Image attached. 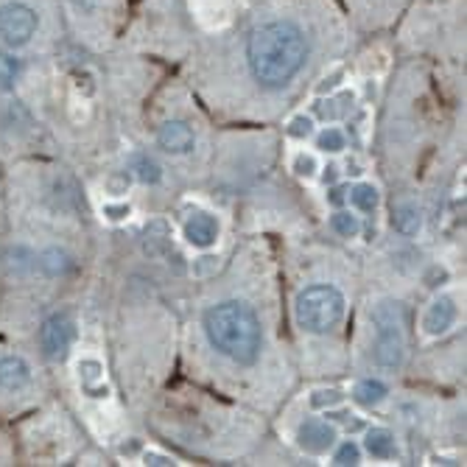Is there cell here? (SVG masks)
I'll return each mask as SVG.
<instances>
[{
	"mask_svg": "<svg viewBox=\"0 0 467 467\" xmlns=\"http://www.w3.org/2000/svg\"><path fill=\"white\" fill-rule=\"evenodd\" d=\"M249 70L264 88L277 90L300 73L308 59L306 31L291 20H272L258 26L246 42Z\"/></svg>",
	"mask_w": 467,
	"mask_h": 467,
	"instance_id": "1",
	"label": "cell"
},
{
	"mask_svg": "<svg viewBox=\"0 0 467 467\" xmlns=\"http://www.w3.org/2000/svg\"><path fill=\"white\" fill-rule=\"evenodd\" d=\"M204 333L222 356L235 364H254L261 353V322L244 303H222L204 314Z\"/></svg>",
	"mask_w": 467,
	"mask_h": 467,
	"instance_id": "2",
	"label": "cell"
},
{
	"mask_svg": "<svg viewBox=\"0 0 467 467\" xmlns=\"http://www.w3.org/2000/svg\"><path fill=\"white\" fill-rule=\"evenodd\" d=\"M375 325V345L372 358L384 369H398L406 356V336H403V308L398 300H380L372 308Z\"/></svg>",
	"mask_w": 467,
	"mask_h": 467,
	"instance_id": "3",
	"label": "cell"
},
{
	"mask_svg": "<svg viewBox=\"0 0 467 467\" xmlns=\"http://www.w3.org/2000/svg\"><path fill=\"white\" fill-rule=\"evenodd\" d=\"M296 322L308 333H327L330 327L338 325V319L345 317V296L333 285H311L294 306Z\"/></svg>",
	"mask_w": 467,
	"mask_h": 467,
	"instance_id": "4",
	"label": "cell"
},
{
	"mask_svg": "<svg viewBox=\"0 0 467 467\" xmlns=\"http://www.w3.org/2000/svg\"><path fill=\"white\" fill-rule=\"evenodd\" d=\"M39 17L26 4H6L0 6V42L9 48H23L36 34Z\"/></svg>",
	"mask_w": 467,
	"mask_h": 467,
	"instance_id": "5",
	"label": "cell"
},
{
	"mask_svg": "<svg viewBox=\"0 0 467 467\" xmlns=\"http://www.w3.org/2000/svg\"><path fill=\"white\" fill-rule=\"evenodd\" d=\"M39 345L48 358H65L73 345V322L67 314H54L42 322L39 330Z\"/></svg>",
	"mask_w": 467,
	"mask_h": 467,
	"instance_id": "6",
	"label": "cell"
},
{
	"mask_svg": "<svg viewBox=\"0 0 467 467\" xmlns=\"http://www.w3.org/2000/svg\"><path fill=\"white\" fill-rule=\"evenodd\" d=\"M296 442H300V448L308 453H317V456L327 453L336 445V429L322 420H306L300 431H296Z\"/></svg>",
	"mask_w": 467,
	"mask_h": 467,
	"instance_id": "7",
	"label": "cell"
},
{
	"mask_svg": "<svg viewBox=\"0 0 467 467\" xmlns=\"http://www.w3.org/2000/svg\"><path fill=\"white\" fill-rule=\"evenodd\" d=\"M157 143H160L168 154H188V151H193L196 138H193V130H191V126H188L185 120H168V123L160 126Z\"/></svg>",
	"mask_w": 467,
	"mask_h": 467,
	"instance_id": "8",
	"label": "cell"
},
{
	"mask_svg": "<svg viewBox=\"0 0 467 467\" xmlns=\"http://www.w3.org/2000/svg\"><path fill=\"white\" fill-rule=\"evenodd\" d=\"M456 322V300L453 296H437V300L429 306L426 317H422V327H426L429 336H442L445 330H451Z\"/></svg>",
	"mask_w": 467,
	"mask_h": 467,
	"instance_id": "9",
	"label": "cell"
},
{
	"mask_svg": "<svg viewBox=\"0 0 467 467\" xmlns=\"http://www.w3.org/2000/svg\"><path fill=\"white\" fill-rule=\"evenodd\" d=\"M219 219L210 213H196L193 219H188L185 224V241L196 249H210L219 238Z\"/></svg>",
	"mask_w": 467,
	"mask_h": 467,
	"instance_id": "10",
	"label": "cell"
},
{
	"mask_svg": "<svg viewBox=\"0 0 467 467\" xmlns=\"http://www.w3.org/2000/svg\"><path fill=\"white\" fill-rule=\"evenodd\" d=\"M143 252L149 258H168L171 254V227H168L162 219L149 222L146 227V238H143Z\"/></svg>",
	"mask_w": 467,
	"mask_h": 467,
	"instance_id": "11",
	"label": "cell"
},
{
	"mask_svg": "<svg viewBox=\"0 0 467 467\" xmlns=\"http://www.w3.org/2000/svg\"><path fill=\"white\" fill-rule=\"evenodd\" d=\"M31 380V367L20 356H4L0 358V387L4 389H23Z\"/></svg>",
	"mask_w": 467,
	"mask_h": 467,
	"instance_id": "12",
	"label": "cell"
},
{
	"mask_svg": "<svg viewBox=\"0 0 467 467\" xmlns=\"http://www.w3.org/2000/svg\"><path fill=\"white\" fill-rule=\"evenodd\" d=\"M364 448H367V453L375 456V459H392V456L398 453L395 434L387 431V429H372V431H367Z\"/></svg>",
	"mask_w": 467,
	"mask_h": 467,
	"instance_id": "13",
	"label": "cell"
},
{
	"mask_svg": "<svg viewBox=\"0 0 467 467\" xmlns=\"http://www.w3.org/2000/svg\"><path fill=\"white\" fill-rule=\"evenodd\" d=\"M130 171H132L143 185H157V182L162 180V168H160V162H157L154 157H149V154H135V157L130 160Z\"/></svg>",
	"mask_w": 467,
	"mask_h": 467,
	"instance_id": "14",
	"label": "cell"
},
{
	"mask_svg": "<svg viewBox=\"0 0 467 467\" xmlns=\"http://www.w3.org/2000/svg\"><path fill=\"white\" fill-rule=\"evenodd\" d=\"M387 395H389L387 384H380V380H372V378L361 380V384L356 387V392H353L356 403H361V406H378V403L387 400Z\"/></svg>",
	"mask_w": 467,
	"mask_h": 467,
	"instance_id": "15",
	"label": "cell"
},
{
	"mask_svg": "<svg viewBox=\"0 0 467 467\" xmlns=\"http://www.w3.org/2000/svg\"><path fill=\"white\" fill-rule=\"evenodd\" d=\"M392 224H395V230H398L400 235H417V233H420V224H422L420 210H417L414 204H400V207L395 210Z\"/></svg>",
	"mask_w": 467,
	"mask_h": 467,
	"instance_id": "16",
	"label": "cell"
},
{
	"mask_svg": "<svg viewBox=\"0 0 467 467\" xmlns=\"http://www.w3.org/2000/svg\"><path fill=\"white\" fill-rule=\"evenodd\" d=\"M350 202L361 210V213H372V210L378 207V202H380V196H378V188L375 185H369V182H361V185H356L350 193Z\"/></svg>",
	"mask_w": 467,
	"mask_h": 467,
	"instance_id": "17",
	"label": "cell"
},
{
	"mask_svg": "<svg viewBox=\"0 0 467 467\" xmlns=\"http://www.w3.org/2000/svg\"><path fill=\"white\" fill-rule=\"evenodd\" d=\"M350 109H353V96H350V93H345V96H336V99H330V101L319 104V115H322L325 120L342 118V115H348Z\"/></svg>",
	"mask_w": 467,
	"mask_h": 467,
	"instance_id": "18",
	"label": "cell"
},
{
	"mask_svg": "<svg viewBox=\"0 0 467 467\" xmlns=\"http://www.w3.org/2000/svg\"><path fill=\"white\" fill-rule=\"evenodd\" d=\"M330 227H333V233H338L342 238H356V235H358V230H361L358 219H356V216H350V213H345V210H338V213H333Z\"/></svg>",
	"mask_w": 467,
	"mask_h": 467,
	"instance_id": "19",
	"label": "cell"
},
{
	"mask_svg": "<svg viewBox=\"0 0 467 467\" xmlns=\"http://www.w3.org/2000/svg\"><path fill=\"white\" fill-rule=\"evenodd\" d=\"M78 375H81V384L90 389V387L96 384V380L104 378V367H101L96 358H84V361L78 364Z\"/></svg>",
	"mask_w": 467,
	"mask_h": 467,
	"instance_id": "20",
	"label": "cell"
},
{
	"mask_svg": "<svg viewBox=\"0 0 467 467\" xmlns=\"http://www.w3.org/2000/svg\"><path fill=\"white\" fill-rule=\"evenodd\" d=\"M319 171V162H317V157L314 154H306V151H300L294 157V174L296 177H314Z\"/></svg>",
	"mask_w": 467,
	"mask_h": 467,
	"instance_id": "21",
	"label": "cell"
},
{
	"mask_svg": "<svg viewBox=\"0 0 467 467\" xmlns=\"http://www.w3.org/2000/svg\"><path fill=\"white\" fill-rule=\"evenodd\" d=\"M288 135L296 138V140L311 138V135H314V120H311L308 115H296V118H291V123H288Z\"/></svg>",
	"mask_w": 467,
	"mask_h": 467,
	"instance_id": "22",
	"label": "cell"
},
{
	"mask_svg": "<svg viewBox=\"0 0 467 467\" xmlns=\"http://www.w3.org/2000/svg\"><path fill=\"white\" fill-rule=\"evenodd\" d=\"M317 143H319L322 151H333V154H336V151H342V149H345V135L338 132V130H325V132L319 135Z\"/></svg>",
	"mask_w": 467,
	"mask_h": 467,
	"instance_id": "23",
	"label": "cell"
},
{
	"mask_svg": "<svg viewBox=\"0 0 467 467\" xmlns=\"http://www.w3.org/2000/svg\"><path fill=\"white\" fill-rule=\"evenodd\" d=\"M345 400V395L338 392V389H322V392H314L311 395V406H317V409H330V406H338Z\"/></svg>",
	"mask_w": 467,
	"mask_h": 467,
	"instance_id": "24",
	"label": "cell"
},
{
	"mask_svg": "<svg viewBox=\"0 0 467 467\" xmlns=\"http://www.w3.org/2000/svg\"><path fill=\"white\" fill-rule=\"evenodd\" d=\"M361 462V451L356 442H345V445H338L336 451V464H358Z\"/></svg>",
	"mask_w": 467,
	"mask_h": 467,
	"instance_id": "25",
	"label": "cell"
},
{
	"mask_svg": "<svg viewBox=\"0 0 467 467\" xmlns=\"http://www.w3.org/2000/svg\"><path fill=\"white\" fill-rule=\"evenodd\" d=\"M130 185H132V174H130V171L115 174V177L107 180V191H109L112 196H123L126 191H130Z\"/></svg>",
	"mask_w": 467,
	"mask_h": 467,
	"instance_id": "26",
	"label": "cell"
},
{
	"mask_svg": "<svg viewBox=\"0 0 467 467\" xmlns=\"http://www.w3.org/2000/svg\"><path fill=\"white\" fill-rule=\"evenodd\" d=\"M42 266H46L48 275H59V272L67 266V258H65L62 252H48V254H46V261H42Z\"/></svg>",
	"mask_w": 467,
	"mask_h": 467,
	"instance_id": "27",
	"label": "cell"
},
{
	"mask_svg": "<svg viewBox=\"0 0 467 467\" xmlns=\"http://www.w3.org/2000/svg\"><path fill=\"white\" fill-rule=\"evenodd\" d=\"M216 266H219V258H213V254H202L199 261H193V275L204 277L210 272H216Z\"/></svg>",
	"mask_w": 467,
	"mask_h": 467,
	"instance_id": "28",
	"label": "cell"
},
{
	"mask_svg": "<svg viewBox=\"0 0 467 467\" xmlns=\"http://www.w3.org/2000/svg\"><path fill=\"white\" fill-rule=\"evenodd\" d=\"M104 213L109 222H123V219H130V204H107Z\"/></svg>",
	"mask_w": 467,
	"mask_h": 467,
	"instance_id": "29",
	"label": "cell"
},
{
	"mask_svg": "<svg viewBox=\"0 0 467 467\" xmlns=\"http://www.w3.org/2000/svg\"><path fill=\"white\" fill-rule=\"evenodd\" d=\"M348 193H350V188H345V185H336V188L330 191L327 202H330L333 207H342V204L348 202Z\"/></svg>",
	"mask_w": 467,
	"mask_h": 467,
	"instance_id": "30",
	"label": "cell"
},
{
	"mask_svg": "<svg viewBox=\"0 0 467 467\" xmlns=\"http://www.w3.org/2000/svg\"><path fill=\"white\" fill-rule=\"evenodd\" d=\"M143 459H146V464H154V467H171V464H174V459H171V456L151 453V451H149V453H146Z\"/></svg>",
	"mask_w": 467,
	"mask_h": 467,
	"instance_id": "31",
	"label": "cell"
},
{
	"mask_svg": "<svg viewBox=\"0 0 467 467\" xmlns=\"http://www.w3.org/2000/svg\"><path fill=\"white\" fill-rule=\"evenodd\" d=\"M336 180V165H327L325 168V182H333Z\"/></svg>",
	"mask_w": 467,
	"mask_h": 467,
	"instance_id": "32",
	"label": "cell"
}]
</instances>
